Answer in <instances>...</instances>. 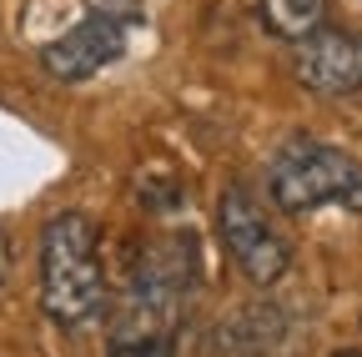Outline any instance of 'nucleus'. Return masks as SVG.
I'll return each instance as SVG.
<instances>
[{
  "label": "nucleus",
  "mask_w": 362,
  "mask_h": 357,
  "mask_svg": "<svg viewBox=\"0 0 362 357\" xmlns=\"http://www.w3.org/2000/svg\"><path fill=\"white\" fill-rule=\"evenodd\" d=\"M292 76L317 96H352L362 91V35L347 30H317L297 40L292 51Z\"/></svg>",
  "instance_id": "6"
},
{
  "label": "nucleus",
  "mask_w": 362,
  "mask_h": 357,
  "mask_svg": "<svg viewBox=\"0 0 362 357\" xmlns=\"http://www.w3.org/2000/svg\"><path fill=\"white\" fill-rule=\"evenodd\" d=\"M192 282H197V242L187 232H161L131 262V307L166 317Z\"/></svg>",
  "instance_id": "4"
},
{
  "label": "nucleus",
  "mask_w": 362,
  "mask_h": 357,
  "mask_svg": "<svg viewBox=\"0 0 362 357\" xmlns=\"http://www.w3.org/2000/svg\"><path fill=\"white\" fill-rule=\"evenodd\" d=\"M111 357H171V342L161 332H146V337H131V342L111 347Z\"/></svg>",
  "instance_id": "8"
},
{
  "label": "nucleus",
  "mask_w": 362,
  "mask_h": 357,
  "mask_svg": "<svg viewBox=\"0 0 362 357\" xmlns=\"http://www.w3.org/2000/svg\"><path fill=\"white\" fill-rule=\"evenodd\" d=\"M126 25L131 21L116 16V11H90L81 25H71L66 35H56L51 46L40 51L45 76H56V81H90L96 71H106L111 61H121Z\"/></svg>",
  "instance_id": "5"
},
{
  "label": "nucleus",
  "mask_w": 362,
  "mask_h": 357,
  "mask_svg": "<svg viewBox=\"0 0 362 357\" xmlns=\"http://www.w3.org/2000/svg\"><path fill=\"white\" fill-rule=\"evenodd\" d=\"M40 307L61 327H86L106 312L101 232L81 211H61L40 232Z\"/></svg>",
  "instance_id": "1"
},
{
  "label": "nucleus",
  "mask_w": 362,
  "mask_h": 357,
  "mask_svg": "<svg viewBox=\"0 0 362 357\" xmlns=\"http://www.w3.org/2000/svg\"><path fill=\"white\" fill-rule=\"evenodd\" d=\"M272 201L292 216L317 211V206L362 211V161L327 141L297 136L272 161Z\"/></svg>",
  "instance_id": "2"
},
{
  "label": "nucleus",
  "mask_w": 362,
  "mask_h": 357,
  "mask_svg": "<svg viewBox=\"0 0 362 357\" xmlns=\"http://www.w3.org/2000/svg\"><path fill=\"white\" fill-rule=\"evenodd\" d=\"M6 277H11V247H6V237H0V287H6Z\"/></svg>",
  "instance_id": "9"
},
{
  "label": "nucleus",
  "mask_w": 362,
  "mask_h": 357,
  "mask_svg": "<svg viewBox=\"0 0 362 357\" xmlns=\"http://www.w3.org/2000/svg\"><path fill=\"white\" fill-rule=\"evenodd\" d=\"M337 357H362V352H337Z\"/></svg>",
  "instance_id": "10"
},
{
  "label": "nucleus",
  "mask_w": 362,
  "mask_h": 357,
  "mask_svg": "<svg viewBox=\"0 0 362 357\" xmlns=\"http://www.w3.org/2000/svg\"><path fill=\"white\" fill-rule=\"evenodd\" d=\"M216 221H221V237H226V252H232L237 272L257 287H272L287 267H292V247L287 237L267 221V211L257 206V197L247 187H232L216 206Z\"/></svg>",
  "instance_id": "3"
},
{
  "label": "nucleus",
  "mask_w": 362,
  "mask_h": 357,
  "mask_svg": "<svg viewBox=\"0 0 362 357\" xmlns=\"http://www.w3.org/2000/svg\"><path fill=\"white\" fill-rule=\"evenodd\" d=\"M257 21L277 40H307L327 25V0H257Z\"/></svg>",
  "instance_id": "7"
}]
</instances>
